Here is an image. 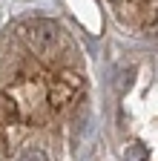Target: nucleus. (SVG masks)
I'll list each match as a JSON object with an SVG mask.
<instances>
[{
	"instance_id": "obj_1",
	"label": "nucleus",
	"mask_w": 158,
	"mask_h": 161,
	"mask_svg": "<svg viewBox=\"0 0 158 161\" xmlns=\"http://www.w3.org/2000/svg\"><path fill=\"white\" fill-rule=\"evenodd\" d=\"M86 132L81 52L49 20L17 26L0 43V161H78Z\"/></svg>"
},
{
	"instance_id": "obj_2",
	"label": "nucleus",
	"mask_w": 158,
	"mask_h": 161,
	"mask_svg": "<svg viewBox=\"0 0 158 161\" xmlns=\"http://www.w3.org/2000/svg\"><path fill=\"white\" fill-rule=\"evenodd\" d=\"M115 101V132L124 161H158V75L135 89L118 72Z\"/></svg>"
},
{
	"instance_id": "obj_3",
	"label": "nucleus",
	"mask_w": 158,
	"mask_h": 161,
	"mask_svg": "<svg viewBox=\"0 0 158 161\" xmlns=\"http://www.w3.org/2000/svg\"><path fill=\"white\" fill-rule=\"evenodd\" d=\"M112 3L129 23L144 29L147 35H158V0H112Z\"/></svg>"
}]
</instances>
